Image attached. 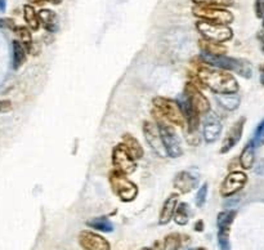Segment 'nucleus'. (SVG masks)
<instances>
[{
  "instance_id": "f257e3e1",
  "label": "nucleus",
  "mask_w": 264,
  "mask_h": 250,
  "mask_svg": "<svg viewBox=\"0 0 264 250\" xmlns=\"http://www.w3.org/2000/svg\"><path fill=\"white\" fill-rule=\"evenodd\" d=\"M197 76L206 88L217 94L236 93L238 91V83L236 79L220 68L201 67L197 72Z\"/></svg>"
},
{
  "instance_id": "f03ea898",
  "label": "nucleus",
  "mask_w": 264,
  "mask_h": 250,
  "mask_svg": "<svg viewBox=\"0 0 264 250\" xmlns=\"http://www.w3.org/2000/svg\"><path fill=\"white\" fill-rule=\"evenodd\" d=\"M201 60L209 66L218 67L220 70L235 71L236 74L246 79L251 78V75H253L250 63L245 60H240V58H232L224 56V54H211L207 52H201Z\"/></svg>"
},
{
  "instance_id": "7ed1b4c3",
  "label": "nucleus",
  "mask_w": 264,
  "mask_h": 250,
  "mask_svg": "<svg viewBox=\"0 0 264 250\" xmlns=\"http://www.w3.org/2000/svg\"><path fill=\"white\" fill-rule=\"evenodd\" d=\"M155 114L157 115L156 116V119H157V128H159L160 135H161V139H163L166 155L169 156V157H173V159L179 157V156L183 154V150L176 130L172 128L170 123L166 122L163 116L159 115L156 111Z\"/></svg>"
},
{
  "instance_id": "20e7f679",
  "label": "nucleus",
  "mask_w": 264,
  "mask_h": 250,
  "mask_svg": "<svg viewBox=\"0 0 264 250\" xmlns=\"http://www.w3.org/2000/svg\"><path fill=\"white\" fill-rule=\"evenodd\" d=\"M109 181L112 191L124 203H130L138 195V187L126 177V174H122V173L117 172V170H112L110 173Z\"/></svg>"
},
{
  "instance_id": "39448f33",
  "label": "nucleus",
  "mask_w": 264,
  "mask_h": 250,
  "mask_svg": "<svg viewBox=\"0 0 264 250\" xmlns=\"http://www.w3.org/2000/svg\"><path fill=\"white\" fill-rule=\"evenodd\" d=\"M153 106H155V111L170 124L178 125V126L186 125V120H184L178 102L172 101L165 97H156L153 99Z\"/></svg>"
},
{
  "instance_id": "423d86ee",
  "label": "nucleus",
  "mask_w": 264,
  "mask_h": 250,
  "mask_svg": "<svg viewBox=\"0 0 264 250\" xmlns=\"http://www.w3.org/2000/svg\"><path fill=\"white\" fill-rule=\"evenodd\" d=\"M196 29L203 35L205 40L219 43V44L231 40L232 36H234V32L227 25L213 24V22H207V21H199L196 24Z\"/></svg>"
},
{
  "instance_id": "0eeeda50",
  "label": "nucleus",
  "mask_w": 264,
  "mask_h": 250,
  "mask_svg": "<svg viewBox=\"0 0 264 250\" xmlns=\"http://www.w3.org/2000/svg\"><path fill=\"white\" fill-rule=\"evenodd\" d=\"M192 13L203 21L213 22L219 25H230L234 22V14L230 10L219 7H206V5H196L193 7Z\"/></svg>"
},
{
  "instance_id": "6e6552de",
  "label": "nucleus",
  "mask_w": 264,
  "mask_h": 250,
  "mask_svg": "<svg viewBox=\"0 0 264 250\" xmlns=\"http://www.w3.org/2000/svg\"><path fill=\"white\" fill-rule=\"evenodd\" d=\"M112 164L117 172L122 174H132L136 172V159L133 157L124 145H117L112 151Z\"/></svg>"
},
{
  "instance_id": "1a4fd4ad",
  "label": "nucleus",
  "mask_w": 264,
  "mask_h": 250,
  "mask_svg": "<svg viewBox=\"0 0 264 250\" xmlns=\"http://www.w3.org/2000/svg\"><path fill=\"white\" fill-rule=\"evenodd\" d=\"M143 133H145L147 143H148V146L151 147V150L155 152L156 155L159 156V157H166L168 155H166L165 147H164L159 128H157L153 123L145 122L143 123Z\"/></svg>"
},
{
  "instance_id": "9d476101",
  "label": "nucleus",
  "mask_w": 264,
  "mask_h": 250,
  "mask_svg": "<svg viewBox=\"0 0 264 250\" xmlns=\"http://www.w3.org/2000/svg\"><path fill=\"white\" fill-rule=\"evenodd\" d=\"M184 95L187 97L188 102L193 107V110L199 114V115H206L207 112L210 111V103L209 99L201 93L199 89L193 84L188 83L184 89Z\"/></svg>"
},
{
  "instance_id": "9b49d317",
  "label": "nucleus",
  "mask_w": 264,
  "mask_h": 250,
  "mask_svg": "<svg viewBox=\"0 0 264 250\" xmlns=\"http://www.w3.org/2000/svg\"><path fill=\"white\" fill-rule=\"evenodd\" d=\"M247 176L242 172H232L224 178L220 186V195L224 197L232 196L246 185Z\"/></svg>"
},
{
  "instance_id": "f8f14e48",
  "label": "nucleus",
  "mask_w": 264,
  "mask_h": 250,
  "mask_svg": "<svg viewBox=\"0 0 264 250\" xmlns=\"http://www.w3.org/2000/svg\"><path fill=\"white\" fill-rule=\"evenodd\" d=\"M79 244L84 250H111L110 243L101 235L90 231H82L79 235Z\"/></svg>"
},
{
  "instance_id": "ddd939ff",
  "label": "nucleus",
  "mask_w": 264,
  "mask_h": 250,
  "mask_svg": "<svg viewBox=\"0 0 264 250\" xmlns=\"http://www.w3.org/2000/svg\"><path fill=\"white\" fill-rule=\"evenodd\" d=\"M220 133H222V123L220 119L215 112L209 111L205 116V122H204L203 135L205 142L213 143L219 138Z\"/></svg>"
},
{
  "instance_id": "4468645a",
  "label": "nucleus",
  "mask_w": 264,
  "mask_h": 250,
  "mask_svg": "<svg viewBox=\"0 0 264 250\" xmlns=\"http://www.w3.org/2000/svg\"><path fill=\"white\" fill-rule=\"evenodd\" d=\"M199 174L193 170H182L174 178V187L180 193H188L199 185Z\"/></svg>"
},
{
  "instance_id": "2eb2a0df",
  "label": "nucleus",
  "mask_w": 264,
  "mask_h": 250,
  "mask_svg": "<svg viewBox=\"0 0 264 250\" xmlns=\"http://www.w3.org/2000/svg\"><path fill=\"white\" fill-rule=\"evenodd\" d=\"M245 118L238 119L232 128L230 129V132L227 133L226 138L223 141V145H222V149H220V154H227L231 150L234 149L237 143L240 142L241 137H242V132H244V125H245Z\"/></svg>"
},
{
  "instance_id": "dca6fc26",
  "label": "nucleus",
  "mask_w": 264,
  "mask_h": 250,
  "mask_svg": "<svg viewBox=\"0 0 264 250\" xmlns=\"http://www.w3.org/2000/svg\"><path fill=\"white\" fill-rule=\"evenodd\" d=\"M180 110H182V114L184 116V120H186V124L188 125V129L190 132H195L199 126V122H200V118H199V114H197L193 107L191 106V103L188 102L187 97L184 94L180 97L179 102H178Z\"/></svg>"
},
{
  "instance_id": "f3484780",
  "label": "nucleus",
  "mask_w": 264,
  "mask_h": 250,
  "mask_svg": "<svg viewBox=\"0 0 264 250\" xmlns=\"http://www.w3.org/2000/svg\"><path fill=\"white\" fill-rule=\"evenodd\" d=\"M37 17L40 21V25H43L48 32H57L59 30V21L56 12L51 9H41L37 13Z\"/></svg>"
},
{
  "instance_id": "a211bd4d",
  "label": "nucleus",
  "mask_w": 264,
  "mask_h": 250,
  "mask_svg": "<svg viewBox=\"0 0 264 250\" xmlns=\"http://www.w3.org/2000/svg\"><path fill=\"white\" fill-rule=\"evenodd\" d=\"M178 195L176 193H172L166 201L164 203L163 209H161V213H160V224H168L170 220L173 219L174 210H176V205H178Z\"/></svg>"
},
{
  "instance_id": "6ab92c4d",
  "label": "nucleus",
  "mask_w": 264,
  "mask_h": 250,
  "mask_svg": "<svg viewBox=\"0 0 264 250\" xmlns=\"http://www.w3.org/2000/svg\"><path fill=\"white\" fill-rule=\"evenodd\" d=\"M122 145L125 146L129 154H130L134 159H142L143 149L136 137H133L132 134H124V137H122Z\"/></svg>"
},
{
  "instance_id": "aec40b11",
  "label": "nucleus",
  "mask_w": 264,
  "mask_h": 250,
  "mask_svg": "<svg viewBox=\"0 0 264 250\" xmlns=\"http://www.w3.org/2000/svg\"><path fill=\"white\" fill-rule=\"evenodd\" d=\"M255 161V145L253 141L247 143L244 147L240 156V164L244 169H251Z\"/></svg>"
},
{
  "instance_id": "412c9836",
  "label": "nucleus",
  "mask_w": 264,
  "mask_h": 250,
  "mask_svg": "<svg viewBox=\"0 0 264 250\" xmlns=\"http://www.w3.org/2000/svg\"><path fill=\"white\" fill-rule=\"evenodd\" d=\"M217 102L220 106L228 111H234L240 106V95H237L236 93H224V94H218Z\"/></svg>"
},
{
  "instance_id": "4be33fe9",
  "label": "nucleus",
  "mask_w": 264,
  "mask_h": 250,
  "mask_svg": "<svg viewBox=\"0 0 264 250\" xmlns=\"http://www.w3.org/2000/svg\"><path fill=\"white\" fill-rule=\"evenodd\" d=\"M191 217V209L190 205L187 203H180L179 205H176V210H174L173 218L174 222L179 226H186L188 223Z\"/></svg>"
},
{
  "instance_id": "5701e85b",
  "label": "nucleus",
  "mask_w": 264,
  "mask_h": 250,
  "mask_svg": "<svg viewBox=\"0 0 264 250\" xmlns=\"http://www.w3.org/2000/svg\"><path fill=\"white\" fill-rule=\"evenodd\" d=\"M28 58V51L25 49V47L21 44L18 40L13 41V68L18 70V68L25 63Z\"/></svg>"
},
{
  "instance_id": "b1692460",
  "label": "nucleus",
  "mask_w": 264,
  "mask_h": 250,
  "mask_svg": "<svg viewBox=\"0 0 264 250\" xmlns=\"http://www.w3.org/2000/svg\"><path fill=\"white\" fill-rule=\"evenodd\" d=\"M24 17L25 21H26V24L29 25L31 30H39V27H40V21H39V17H37L36 10L34 9V7H31L29 4H26L24 7Z\"/></svg>"
},
{
  "instance_id": "393cba45",
  "label": "nucleus",
  "mask_w": 264,
  "mask_h": 250,
  "mask_svg": "<svg viewBox=\"0 0 264 250\" xmlns=\"http://www.w3.org/2000/svg\"><path fill=\"white\" fill-rule=\"evenodd\" d=\"M89 227L98 230L101 232H112L114 231V224L110 222L106 217H98V218H93V219L87 222Z\"/></svg>"
},
{
  "instance_id": "a878e982",
  "label": "nucleus",
  "mask_w": 264,
  "mask_h": 250,
  "mask_svg": "<svg viewBox=\"0 0 264 250\" xmlns=\"http://www.w3.org/2000/svg\"><path fill=\"white\" fill-rule=\"evenodd\" d=\"M235 217H236V212L235 210H226V212H222L218 216L217 224L219 231H230V227L234 222Z\"/></svg>"
},
{
  "instance_id": "bb28decb",
  "label": "nucleus",
  "mask_w": 264,
  "mask_h": 250,
  "mask_svg": "<svg viewBox=\"0 0 264 250\" xmlns=\"http://www.w3.org/2000/svg\"><path fill=\"white\" fill-rule=\"evenodd\" d=\"M14 31H16V34H17L18 39H20V43L25 47V49L26 51H30L31 49V45H32V35H31L30 30H29L28 27H24V26H16L13 29Z\"/></svg>"
},
{
  "instance_id": "cd10ccee",
  "label": "nucleus",
  "mask_w": 264,
  "mask_h": 250,
  "mask_svg": "<svg viewBox=\"0 0 264 250\" xmlns=\"http://www.w3.org/2000/svg\"><path fill=\"white\" fill-rule=\"evenodd\" d=\"M182 236L179 233H170L164 239L161 250H178L182 247Z\"/></svg>"
},
{
  "instance_id": "c85d7f7f",
  "label": "nucleus",
  "mask_w": 264,
  "mask_h": 250,
  "mask_svg": "<svg viewBox=\"0 0 264 250\" xmlns=\"http://www.w3.org/2000/svg\"><path fill=\"white\" fill-rule=\"evenodd\" d=\"M200 43L203 52H207V53L211 54H224V52H226V48L223 45H220L219 43H213V41L207 40H201Z\"/></svg>"
},
{
  "instance_id": "c756f323",
  "label": "nucleus",
  "mask_w": 264,
  "mask_h": 250,
  "mask_svg": "<svg viewBox=\"0 0 264 250\" xmlns=\"http://www.w3.org/2000/svg\"><path fill=\"white\" fill-rule=\"evenodd\" d=\"M196 5H206V7H230L232 5V0H192Z\"/></svg>"
},
{
  "instance_id": "7c9ffc66",
  "label": "nucleus",
  "mask_w": 264,
  "mask_h": 250,
  "mask_svg": "<svg viewBox=\"0 0 264 250\" xmlns=\"http://www.w3.org/2000/svg\"><path fill=\"white\" fill-rule=\"evenodd\" d=\"M228 235H230V231H219L218 232V243H219L220 250H231Z\"/></svg>"
},
{
  "instance_id": "2f4dec72",
  "label": "nucleus",
  "mask_w": 264,
  "mask_h": 250,
  "mask_svg": "<svg viewBox=\"0 0 264 250\" xmlns=\"http://www.w3.org/2000/svg\"><path fill=\"white\" fill-rule=\"evenodd\" d=\"M253 142H254L255 146H264V120L258 125Z\"/></svg>"
},
{
  "instance_id": "473e14b6",
  "label": "nucleus",
  "mask_w": 264,
  "mask_h": 250,
  "mask_svg": "<svg viewBox=\"0 0 264 250\" xmlns=\"http://www.w3.org/2000/svg\"><path fill=\"white\" fill-rule=\"evenodd\" d=\"M206 196H207V183H204L196 195V205L199 206V208L204 206V204L206 201Z\"/></svg>"
},
{
  "instance_id": "72a5a7b5",
  "label": "nucleus",
  "mask_w": 264,
  "mask_h": 250,
  "mask_svg": "<svg viewBox=\"0 0 264 250\" xmlns=\"http://www.w3.org/2000/svg\"><path fill=\"white\" fill-rule=\"evenodd\" d=\"M255 14H257L258 18L264 17V0H255L254 4Z\"/></svg>"
},
{
  "instance_id": "f704fd0d",
  "label": "nucleus",
  "mask_w": 264,
  "mask_h": 250,
  "mask_svg": "<svg viewBox=\"0 0 264 250\" xmlns=\"http://www.w3.org/2000/svg\"><path fill=\"white\" fill-rule=\"evenodd\" d=\"M29 1L32 4H39V5H41V4H45V3H51V4H55V5H57V4H61L63 0H29Z\"/></svg>"
},
{
  "instance_id": "c9c22d12",
  "label": "nucleus",
  "mask_w": 264,
  "mask_h": 250,
  "mask_svg": "<svg viewBox=\"0 0 264 250\" xmlns=\"http://www.w3.org/2000/svg\"><path fill=\"white\" fill-rule=\"evenodd\" d=\"M12 110V103H10V101H0V112H8Z\"/></svg>"
},
{
  "instance_id": "e433bc0d",
  "label": "nucleus",
  "mask_w": 264,
  "mask_h": 250,
  "mask_svg": "<svg viewBox=\"0 0 264 250\" xmlns=\"http://www.w3.org/2000/svg\"><path fill=\"white\" fill-rule=\"evenodd\" d=\"M258 40H259V43H261V49L264 53V34L263 32H259V34H258Z\"/></svg>"
},
{
  "instance_id": "4c0bfd02",
  "label": "nucleus",
  "mask_w": 264,
  "mask_h": 250,
  "mask_svg": "<svg viewBox=\"0 0 264 250\" xmlns=\"http://www.w3.org/2000/svg\"><path fill=\"white\" fill-rule=\"evenodd\" d=\"M259 72H261V84L264 85V64H261V67H259Z\"/></svg>"
},
{
  "instance_id": "58836bf2",
  "label": "nucleus",
  "mask_w": 264,
  "mask_h": 250,
  "mask_svg": "<svg viewBox=\"0 0 264 250\" xmlns=\"http://www.w3.org/2000/svg\"><path fill=\"white\" fill-rule=\"evenodd\" d=\"M195 230L199 231V232L204 230V222H203V220H199V222H197L196 226H195Z\"/></svg>"
},
{
  "instance_id": "ea45409f",
  "label": "nucleus",
  "mask_w": 264,
  "mask_h": 250,
  "mask_svg": "<svg viewBox=\"0 0 264 250\" xmlns=\"http://www.w3.org/2000/svg\"><path fill=\"white\" fill-rule=\"evenodd\" d=\"M5 7H7V0H0V12H5Z\"/></svg>"
},
{
  "instance_id": "a19ab883",
  "label": "nucleus",
  "mask_w": 264,
  "mask_h": 250,
  "mask_svg": "<svg viewBox=\"0 0 264 250\" xmlns=\"http://www.w3.org/2000/svg\"><path fill=\"white\" fill-rule=\"evenodd\" d=\"M141 250H153V249H151V248H142Z\"/></svg>"
},
{
  "instance_id": "79ce46f5",
  "label": "nucleus",
  "mask_w": 264,
  "mask_h": 250,
  "mask_svg": "<svg viewBox=\"0 0 264 250\" xmlns=\"http://www.w3.org/2000/svg\"><path fill=\"white\" fill-rule=\"evenodd\" d=\"M193 250H205L204 248H197V249H193Z\"/></svg>"
},
{
  "instance_id": "37998d69",
  "label": "nucleus",
  "mask_w": 264,
  "mask_h": 250,
  "mask_svg": "<svg viewBox=\"0 0 264 250\" xmlns=\"http://www.w3.org/2000/svg\"><path fill=\"white\" fill-rule=\"evenodd\" d=\"M262 32L264 34V17H263V31H262Z\"/></svg>"
},
{
  "instance_id": "c03bdc74",
  "label": "nucleus",
  "mask_w": 264,
  "mask_h": 250,
  "mask_svg": "<svg viewBox=\"0 0 264 250\" xmlns=\"http://www.w3.org/2000/svg\"><path fill=\"white\" fill-rule=\"evenodd\" d=\"M190 250H193V249H190Z\"/></svg>"
}]
</instances>
